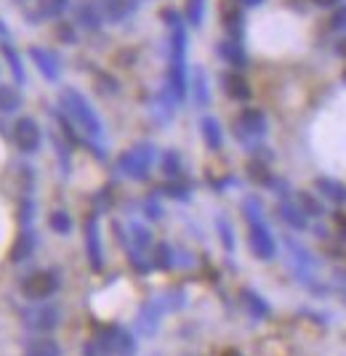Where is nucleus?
Listing matches in <instances>:
<instances>
[{"label": "nucleus", "instance_id": "obj_4", "mask_svg": "<svg viewBox=\"0 0 346 356\" xmlns=\"http://www.w3.org/2000/svg\"><path fill=\"white\" fill-rule=\"evenodd\" d=\"M248 245H251V250L258 261H272L277 255V242L272 237L269 226L264 218L248 221Z\"/></svg>", "mask_w": 346, "mask_h": 356}, {"label": "nucleus", "instance_id": "obj_13", "mask_svg": "<svg viewBox=\"0 0 346 356\" xmlns=\"http://www.w3.org/2000/svg\"><path fill=\"white\" fill-rule=\"evenodd\" d=\"M200 134H203V141H205V147L211 149V152H219V149L224 147V131H221V122L211 115H205V118L200 120Z\"/></svg>", "mask_w": 346, "mask_h": 356}, {"label": "nucleus", "instance_id": "obj_43", "mask_svg": "<svg viewBox=\"0 0 346 356\" xmlns=\"http://www.w3.org/2000/svg\"><path fill=\"white\" fill-rule=\"evenodd\" d=\"M237 3H242V6H251V8H256V6H261L264 0H237Z\"/></svg>", "mask_w": 346, "mask_h": 356}, {"label": "nucleus", "instance_id": "obj_33", "mask_svg": "<svg viewBox=\"0 0 346 356\" xmlns=\"http://www.w3.org/2000/svg\"><path fill=\"white\" fill-rule=\"evenodd\" d=\"M195 102L200 106H208V102H211V93H208V83H205V72L203 70H197L195 74Z\"/></svg>", "mask_w": 346, "mask_h": 356}, {"label": "nucleus", "instance_id": "obj_16", "mask_svg": "<svg viewBox=\"0 0 346 356\" xmlns=\"http://www.w3.org/2000/svg\"><path fill=\"white\" fill-rule=\"evenodd\" d=\"M280 218L288 223V226H293L296 232H304L306 226H309V216L301 210V205L299 202H290V200H285V202H280Z\"/></svg>", "mask_w": 346, "mask_h": 356}, {"label": "nucleus", "instance_id": "obj_36", "mask_svg": "<svg viewBox=\"0 0 346 356\" xmlns=\"http://www.w3.org/2000/svg\"><path fill=\"white\" fill-rule=\"evenodd\" d=\"M163 303H166L168 312H179V309H184L187 298H184V293H181V290H173V293H168V296H163Z\"/></svg>", "mask_w": 346, "mask_h": 356}, {"label": "nucleus", "instance_id": "obj_40", "mask_svg": "<svg viewBox=\"0 0 346 356\" xmlns=\"http://www.w3.org/2000/svg\"><path fill=\"white\" fill-rule=\"evenodd\" d=\"M331 24H333V30H341L346 32V6H338L336 11H333L331 16Z\"/></svg>", "mask_w": 346, "mask_h": 356}, {"label": "nucleus", "instance_id": "obj_38", "mask_svg": "<svg viewBox=\"0 0 346 356\" xmlns=\"http://www.w3.org/2000/svg\"><path fill=\"white\" fill-rule=\"evenodd\" d=\"M144 213H147L150 221H160V218H163V208H160V202H157L155 197L144 200Z\"/></svg>", "mask_w": 346, "mask_h": 356}, {"label": "nucleus", "instance_id": "obj_37", "mask_svg": "<svg viewBox=\"0 0 346 356\" xmlns=\"http://www.w3.org/2000/svg\"><path fill=\"white\" fill-rule=\"evenodd\" d=\"M32 218H35V202H32L30 197H24L19 202V221L27 226V223H32Z\"/></svg>", "mask_w": 346, "mask_h": 356}, {"label": "nucleus", "instance_id": "obj_35", "mask_svg": "<svg viewBox=\"0 0 346 356\" xmlns=\"http://www.w3.org/2000/svg\"><path fill=\"white\" fill-rule=\"evenodd\" d=\"M67 8V0H40V16L51 19V16H59Z\"/></svg>", "mask_w": 346, "mask_h": 356}, {"label": "nucleus", "instance_id": "obj_9", "mask_svg": "<svg viewBox=\"0 0 346 356\" xmlns=\"http://www.w3.org/2000/svg\"><path fill=\"white\" fill-rule=\"evenodd\" d=\"M237 136L240 138H261L267 136V115L261 109H242L240 118H237Z\"/></svg>", "mask_w": 346, "mask_h": 356}, {"label": "nucleus", "instance_id": "obj_15", "mask_svg": "<svg viewBox=\"0 0 346 356\" xmlns=\"http://www.w3.org/2000/svg\"><path fill=\"white\" fill-rule=\"evenodd\" d=\"M315 189L325 200H331V202H336V205H344L346 202V184H341V181H336V178H328V176H320L315 181Z\"/></svg>", "mask_w": 346, "mask_h": 356}, {"label": "nucleus", "instance_id": "obj_18", "mask_svg": "<svg viewBox=\"0 0 346 356\" xmlns=\"http://www.w3.org/2000/svg\"><path fill=\"white\" fill-rule=\"evenodd\" d=\"M242 306H245V312L251 314L253 319H267L272 314V309H269V303L264 300V298L258 296L256 290H242Z\"/></svg>", "mask_w": 346, "mask_h": 356}, {"label": "nucleus", "instance_id": "obj_8", "mask_svg": "<svg viewBox=\"0 0 346 356\" xmlns=\"http://www.w3.org/2000/svg\"><path fill=\"white\" fill-rule=\"evenodd\" d=\"M166 303H163V298H152L147 300L144 306H141V312H139V319H136V330L141 332V335H155L157 330H160V322H163V314H166Z\"/></svg>", "mask_w": 346, "mask_h": 356}, {"label": "nucleus", "instance_id": "obj_27", "mask_svg": "<svg viewBox=\"0 0 346 356\" xmlns=\"http://www.w3.org/2000/svg\"><path fill=\"white\" fill-rule=\"evenodd\" d=\"M184 16H187V24L189 27H200L203 24V16H205V0H187Z\"/></svg>", "mask_w": 346, "mask_h": 356}, {"label": "nucleus", "instance_id": "obj_45", "mask_svg": "<svg viewBox=\"0 0 346 356\" xmlns=\"http://www.w3.org/2000/svg\"><path fill=\"white\" fill-rule=\"evenodd\" d=\"M338 54L346 59V40H341V43H338Z\"/></svg>", "mask_w": 346, "mask_h": 356}, {"label": "nucleus", "instance_id": "obj_17", "mask_svg": "<svg viewBox=\"0 0 346 356\" xmlns=\"http://www.w3.org/2000/svg\"><path fill=\"white\" fill-rule=\"evenodd\" d=\"M24 356H61V346L51 335L30 338L27 346H24Z\"/></svg>", "mask_w": 346, "mask_h": 356}, {"label": "nucleus", "instance_id": "obj_22", "mask_svg": "<svg viewBox=\"0 0 346 356\" xmlns=\"http://www.w3.org/2000/svg\"><path fill=\"white\" fill-rule=\"evenodd\" d=\"M19 106H22V93L14 86H0V112L11 115Z\"/></svg>", "mask_w": 346, "mask_h": 356}, {"label": "nucleus", "instance_id": "obj_21", "mask_svg": "<svg viewBox=\"0 0 346 356\" xmlns=\"http://www.w3.org/2000/svg\"><path fill=\"white\" fill-rule=\"evenodd\" d=\"M160 168H163V176L168 178V181H176V178H181V173H184V163H181L179 152H166L163 157H160Z\"/></svg>", "mask_w": 346, "mask_h": 356}, {"label": "nucleus", "instance_id": "obj_25", "mask_svg": "<svg viewBox=\"0 0 346 356\" xmlns=\"http://www.w3.org/2000/svg\"><path fill=\"white\" fill-rule=\"evenodd\" d=\"M152 266L163 268V271H168V268L176 266V252H173V248H171L168 242H160V245L155 248V258H152Z\"/></svg>", "mask_w": 346, "mask_h": 356}, {"label": "nucleus", "instance_id": "obj_10", "mask_svg": "<svg viewBox=\"0 0 346 356\" xmlns=\"http://www.w3.org/2000/svg\"><path fill=\"white\" fill-rule=\"evenodd\" d=\"M30 59L35 61V67H38V72L43 74L45 80H51V83H56L59 80V64H56V56L51 54V51H45V48H30Z\"/></svg>", "mask_w": 346, "mask_h": 356}, {"label": "nucleus", "instance_id": "obj_26", "mask_svg": "<svg viewBox=\"0 0 346 356\" xmlns=\"http://www.w3.org/2000/svg\"><path fill=\"white\" fill-rule=\"evenodd\" d=\"M48 226H51V232L67 237V234L72 232V216H70L67 210H54V213L48 216Z\"/></svg>", "mask_w": 346, "mask_h": 356}, {"label": "nucleus", "instance_id": "obj_44", "mask_svg": "<svg viewBox=\"0 0 346 356\" xmlns=\"http://www.w3.org/2000/svg\"><path fill=\"white\" fill-rule=\"evenodd\" d=\"M317 6H336V3H338V0H315Z\"/></svg>", "mask_w": 346, "mask_h": 356}, {"label": "nucleus", "instance_id": "obj_6", "mask_svg": "<svg viewBox=\"0 0 346 356\" xmlns=\"http://www.w3.org/2000/svg\"><path fill=\"white\" fill-rule=\"evenodd\" d=\"M14 144L19 152H24V154H35L40 144H43V134H40V125L35 122L32 118H19L14 122Z\"/></svg>", "mask_w": 346, "mask_h": 356}, {"label": "nucleus", "instance_id": "obj_39", "mask_svg": "<svg viewBox=\"0 0 346 356\" xmlns=\"http://www.w3.org/2000/svg\"><path fill=\"white\" fill-rule=\"evenodd\" d=\"M54 141H56V154H59L61 168H64V176H70V149H67V144L59 141V138H54Z\"/></svg>", "mask_w": 346, "mask_h": 356}, {"label": "nucleus", "instance_id": "obj_47", "mask_svg": "<svg viewBox=\"0 0 346 356\" xmlns=\"http://www.w3.org/2000/svg\"><path fill=\"white\" fill-rule=\"evenodd\" d=\"M344 77H346V72H344Z\"/></svg>", "mask_w": 346, "mask_h": 356}, {"label": "nucleus", "instance_id": "obj_46", "mask_svg": "<svg viewBox=\"0 0 346 356\" xmlns=\"http://www.w3.org/2000/svg\"><path fill=\"white\" fill-rule=\"evenodd\" d=\"M224 356H240V354H237V351H226Z\"/></svg>", "mask_w": 346, "mask_h": 356}, {"label": "nucleus", "instance_id": "obj_3", "mask_svg": "<svg viewBox=\"0 0 346 356\" xmlns=\"http://www.w3.org/2000/svg\"><path fill=\"white\" fill-rule=\"evenodd\" d=\"M61 280H59V271L54 268H43V271H35L30 274L24 282H22V296L27 300H48L59 293Z\"/></svg>", "mask_w": 346, "mask_h": 356}, {"label": "nucleus", "instance_id": "obj_7", "mask_svg": "<svg viewBox=\"0 0 346 356\" xmlns=\"http://www.w3.org/2000/svg\"><path fill=\"white\" fill-rule=\"evenodd\" d=\"M86 255L93 271L104 268V248H102V229H99V216L93 213L86 218Z\"/></svg>", "mask_w": 346, "mask_h": 356}, {"label": "nucleus", "instance_id": "obj_31", "mask_svg": "<svg viewBox=\"0 0 346 356\" xmlns=\"http://www.w3.org/2000/svg\"><path fill=\"white\" fill-rule=\"evenodd\" d=\"M216 229H219V237H221V245H224V250L226 252L235 250V229H232L229 218L219 216V218H216Z\"/></svg>", "mask_w": 346, "mask_h": 356}, {"label": "nucleus", "instance_id": "obj_30", "mask_svg": "<svg viewBox=\"0 0 346 356\" xmlns=\"http://www.w3.org/2000/svg\"><path fill=\"white\" fill-rule=\"evenodd\" d=\"M163 194H166V197H171V200L187 202V200L192 197V189H189L184 181H179V178H176V181H168L166 186H163Z\"/></svg>", "mask_w": 346, "mask_h": 356}, {"label": "nucleus", "instance_id": "obj_32", "mask_svg": "<svg viewBox=\"0 0 346 356\" xmlns=\"http://www.w3.org/2000/svg\"><path fill=\"white\" fill-rule=\"evenodd\" d=\"M299 205H301V210L306 213V216H315V218L325 216V208H322V202H320V200H315L312 194L299 192Z\"/></svg>", "mask_w": 346, "mask_h": 356}, {"label": "nucleus", "instance_id": "obj_5", "mask_svg": "<svg viewBox=\"0 0 346 356\" xmlns=\"http://www.w3.org/2000/svg\"><path fill=\"white\" fill-rule=\"evenodd\" d=\"M59 325H61V312L56 306H51V303L30 309V312L24 314V327L30 332H38V335H51Z\"/></svg>", "mask_w": 346, "mask_h": 356}, {"label": "nucleus", "instance_id": "obj_23", "mask_svg": "<svg viewBox=\"0 0 346 356\" xmlns=\"http://www.w3.org/2000/svg\"><path fill=\"white\" fill-rule=\"evenodd\" d=\"M224 27L229 32V38H235V40H240L242 35V11L237 6H226L224 8Z\"/></svg>", "mask_w": 346, "mask_h": 356}, {"label": "nucleus", "instance_id": "obj_20", "mask_svg": "<svg viewBox=\"0 0 346 356\" xmlns=\"http://www.w3.org/2000/svg\"><path fill=\"white\" fill-rule=\"evenodd\" d=\"M136 351H139L136 338L125 327L118 325V332H115V356H136Z\"/></svg>", "mask_w": 346, "mask_h": 356}, {"label": "nucleus", "instance_id": "obj_34", "mask_svg": "<svg viewBox=\"0 0 346 356\" xmlns=\"http://www.w3.org/2000/svg\"><path fill=\"white\" fill-rule=\"evenodd\" d=\"M248 173H251V178H253L256 184H261V186H272V181H274V176L267 170V165H261V163H251Z\"/></svg>", "mask_w": 346, "mask_h": 356}, {"label": "nucleus", "instance_id": "obj_19", "mask_svg": "<svg viewBox=\"0 0 346 356\" xmlns=\"http://www.w3.org/2000/svg\"><path fill=\"white\" fill-rule=\"evenodd\" d=\"M0 51H3V59L8 61V67H11V74H14V80L19 86H24V64L19 59V54H16V48L8 40H3L0 43Z\"/></svg>", "mask_w": 346, "mask_h": 356}, {"label": "nucleus", "instance_id": "obj_14", "mask_svg": "<svg viewBox=\"0 0 346 356\" xmlns=\"http://www.w3.org/2000/svg\"><path fill=\"white\" fill-rule=\"evenodd\" d=\"M219 56H221L226 64H232L235 70H245V67H248V56H245V51H242V43L235 40V38L219 43Z\"/></svg>", "mask_w": 346, "mask_h": 356}, {"label": "nucleus", "instance_id": "obj_2", "mask_svg": "<svg viewBox=\"0 0 346 356\" xmlns=\"http://www.w3.org/2000/svg\"><path fill=\"white\" fill-rule=\"evenodd\" d=\"M155 163V147L152 144H136L118 157V170L131 181H147Z\"/></svg>", "mask_w": 346, "mask_h": 356}, {"label": "nucleus", "instance_id": "obj_11", "mask_svg": "<svg viewBox=\"0 0 346 356\" xmlns=\"http://www.w3.org/2000/svg\"><path fill=\"white\" fill-rule=\"evenodd\" d=\"M35 248H38V234L24 226V229L19 232V237H16L14 248H11V261H14V264H24L32 252H35Z\"/></svg>", "mask_w": 346, "mask_h": 356}, {"label": "nucleus", "instance_id": "obj_12", "mask_svg": "<svg viewBox=\"0 0 346 356\" xmlns=\"http://www.w3.org/2000/svg\"><path fill=\"white\" fill-rule=\"evenodd\" d=\"M221 83H224V90L229 99H235V102H248L251 99V83L242 77L240 72H224L221 77Z\"/></svg>", "mask_w": 346, "mask_h": 356}, {"label": "nucleus", "instance_id": "obj_29", "mask_svg": "<svg viewBox=\"0 0 346 356\" xmlns=\"http://www.w3.org/2000/svg\"><path fill=\"white\" fill-rule=\"evenodd\" d=\"M131 8H134V3H128V0H104V11L109 19H115V22H120L125 16L131 14Z\"/></svg>", "mask_w": 346, "mask_h": 356}, {"label": "nucleus", "instance_id": "obj_1", "mask_svg": "<svg viewBox=\"0 0 346 356\" xmlns=\"http://www.w3.org/2000/svg\"><path fill=\"white\" fill-rule=\"evenodd\" d=\"M61 109L67 112V118L75 122L77 128L83 131V134L88 136V138H102L104 136V125H102V120H99V115L93 112V106H91V102L80 93V90L75 88H67L64 93H61Z\"/></svg>", "mask_w": 346, "mask_h": 356}, {"label": "nucleus", "instance_id": "obj_28", "mask_svg": "<svg viewBox=\"0 0 346 356\" xmlns=\"http://www.w3.org/2000/svg\"><path fill=\"white\" fill-rule=\"evenodd\" d=\"M131 239H134V250H147L152 245V232L144 223H131Z\"/></svg>", "mask_w": 346, "mask_h": 356}, {"label": "nucleus", "instance_id": "obj_24", "mask_svg": "<svg viewBox=\"0 0 346 356\" xmlns=\"http://www.w3.org/2000/svg\"><path fill=\"white\" fill-rule=\"evenodd\" d=\"M77 22H80L86 30H99V27H102V14H99V8H93L91 3H83V6H77Z\"/></svg>", "mask_w": 346, "mask_h": 356}, {"label": "nucleus", "instance_id": "obj_41", "mask_svg": "<svg viewBox=\"0 0 346 356\" xmlns=\"http://www.w3.org/2000/svg\"><path fill=\"white\" fill-rule=\"evenodd\" d=\"M56 35H59V40H64V43H75V30L67 22H61L59 27H56Z\"/></svg>", "mask_w": 346, "mask_h": 356}, {"label": "nucleus", "instance_id": "obj_42", "mask_svg": "<svg viewBox=\"0 0 346 356\" xmlns=\"http://www.w3.org/2000/svg\"><path fill=\"white\" fill-rule=\"evenodd\" d=\"M8 38H11V35H8V27L0 22V40H8Z\"/></svg>", "mask_w": 346, "mask_h": 356}]
</instances>
